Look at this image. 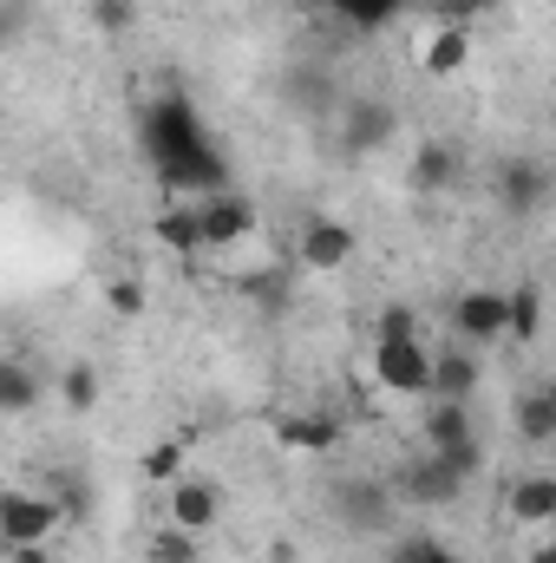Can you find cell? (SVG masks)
I'll return each mask as SVG.
<instances>
[{
	"label": "cell",
	"mask_w": 556,
	"mask_h": 563,
	"mask_svg": "<svg viewBox=\"0 0 556 563\" xmlns=\"http://www.w3.org/2000/svg\"><path fill=\"white\" fill-rule=\"evenodd\" d=\"M511 426L524 445H556V380H537L511 400Z\"/></svg>",
	"instance_id": "cell-16"
},
{
	"label": "cell",
	"mask_w": 556,
	"mask_h": 563,
	"mask_svg": "<svg viewBox=\"0 0 556 563\" xmlns=\"http://www.w3.org/2000/svg\"><path fill=\"white\" fill-rule=\"evenodd\" d=\"M407 334H419V314H413V308H407V301L380 308V321H374V341H407Z\"/></svg>",
	"instance_id": "cell-28"
},
{
	"label": "cell",
	"mask_w": 556,
	"mask_h": 563,
	"mask_svg": "<svg viewBox=\"0 0 556 563\" xmlns=\"http://www.w3.org/2000/svg\"><path fill=\"white\" fill-rule=\"evenodd\" d=\"M53 387H59V400H66L73 413H92V407H99V367H92V361H73Z\"/></svg>",
	"instance_id": "cell-22"
},
{
	"label": "cell",
	"mask_w": 556,
	"mask_h": 563,
	"mask_svg": "<svg viewBox=\"0 0 556 563\" xmlns=\"http://www.w3.org/2000/svg\"><path fill=\"white\" fill-rule=\"evenodd\" d=\"M164 505H170V525H177V531L203 538V531H216V518H223V485H216V478H177V485H164Z\"/></svg>",
	"instance_id": "cell-12"
},
{
	"label": "cell",
	"mask_w": 556,
	"mask_h": 563,
	"mask_svg": "<svg viewBox=\"0 0 556 563\" xmlns=\"http://www.w3.org/2000/svg\"><path fill=\"white\" fill-rule=\"evenodd\" d=\"M66 505L53 492H7L0 498V544L7 551H33V544H53Z\"/></svg>",
	"instance_id": "cell-3"
},
{
	"label": "cell",
	"mask_w": 556,
	"mask_h": 563,
	"mask_svg": "<svg viewBox=\"0 0 556 563\" xmlns=\"http://www.w3.org/2000/svg\"><path fill=\"white\" fill-rule=\"evenodd\" d=\"M33 400H40V374L26 361H0V407L7 413H26Z\"/></svg>",
	"instance_id": "cell-21"
},
{
	"label": "cell",
	"mask_w": 556,
	"mask_h": 563,
	"mask_svg": "<svg viewBox=\"0 0 556 563\" xmlns=\"http://www.w3.org/2000/svg\"><path fill=\"white\" fill-rule=\"evenodd\" d=\"M144 151H151V164H157V184L164 190H197V197H210V190H230V164H223V151L203 139V125H197V112L170 92V99H157L151 112H144Z\"/></svg>",
	"instance_id": "cell-1"
},
{
	"label": "cell",
	"mask_w": 556,
	"mask_h": 563,
	"mask_svg": "<svg viewBox=\"0 0 556 563\" xmlns=\"http://www.w3.org/2000/svg\"><path fill=\"white\" fill-rule=\"evenodd\" d=\"M197 223H203V250H236L256 230V203L243 190H210L197 197Z\"/></svg>",
	"instance_id": "cell-11"
},
{
	"label": "cell",
	"mask_w": 556,
	"mask_h": 563,
	"mask_svg": "<svg viewBox=\"0 0 556 563\" xmlns=\"http://www.w3.org/2000/svg\"><path fill=\"white\" fill-rule=\"evenodd\" d=\"M294 263H301L308 276H341V269L354 263V230H347L341 217H308L301 236H294Z\"/></svg>",
	"instance_id": "cell-8"
},
{
	"label": "cell",
	"mask_w": 556,
	"mask_h": 563,
	"mask_svg": "<svg viewBox=\"0 0 556 563\" xmlns=\"http://www.w3.org/2000/svg\"><path fill=\"white\" fill-rule=\"evenodd\" d=\"M151 236H157L170 256H197V250H203V223H197V203H164V210H157V223H151Z\"/></svg>",
	"instance_id": "cell-18"
},
{
	"label": "cell",
	"mask_w": 556,
	"mask_h": 563,
	"mask_svg": "<svg viewBox=\"0 0 556 563\" xmlns=\"http://www.w3.org/2000/svg\"><path fill=\"white\" fill-rule=\"evenodd\" d=\"M92 20H99V33H132L138 26V0H92Z\"/></svg>",
	"instance_id": "cell-27"
},
{
	"label": "cell",
	"mask_w": 556,
	"mask_h": 563,
	"mask_svg": "<svg viewBox=\"0 0 556 563\" xmlns=\"http://www.w3.org/2000/svg\"><path fill=\"white\" fill-rule=\"evenodd\" d=\"M465 66H471V26L432 20V33L419 40V73H425V79H458Z\"/></svg>",
	"instance_id": "cell-14"
},
{
	"label": "cell",
	"mask_w": 556,
	"mask_h": 563,
	"mask_svg": "<svg viewBox=\"0 0 556 563\" xmlns=\"http://www.w3.org/2000/svg\"><path fill=\"white\" fill-rule=\"evenodd\" d=\"M374 380L400 400H432V347L407 334V341H374Z\"/></svg>",
	"instance_id": "cell-4"
},
{
	"label": "cell",
	"mask_w": 556,
	"mask_h": 563,
	"mask_svg": "<svg viewBox=\"0 0 556 563\" xmlns=\"http://www.w3.org/2000/svg\"><path fill=\"white\" fill-rule=\"evenodd\" d=\"M393 132H400L393 99L374 92V99H347V106H341V151H347V157H374Z\"/></svg>",
	"instance_id": "cell-10"
},
{
	"label": "cell",
	"mask_w": 556,
	"mask_h": 563,
	"mask_svg": "<svg viewBox=\"0 0 556 563\" xmlns=\"http://www.w3.org/2000/svg\"><path fill=\"white\" fill-rule=\"evenodd\" d=\"M458 170H465V157H458V144H445V139H425L413 151V190L419 197H438V190H452L458 184Z\"/></svg>",
	"instance_id": "cell-17"
},
{
	"label": "cell",
	"mask_w": 556,
	"mask_h": 563,
	"mask_svg": "<svg viewBox=\"0 0 556 563\" xmlns=\"http://www.w3.org/2000/svg\"><path fill=\"white\" fill-rule=\"evenodd\" d=\"M452 334L471 341V347L511 341V295L504 288H465L458 308H452Z\"/></svg>",
	"instance_id": "cell-7"
},
{
	"label": "cell",
	"mask_w": 556,
	"mask_h": 563,
	"mask_svg": "<svg viewBox=\"0 0 556 563\" xmlns=\"http://www.w3.org/2000/svg\"><path fill=\"white\" fill-rule=\"evenodd\" d=\"M308 13H334V20H347V26H387V20H400L407 13V0H301Z\"/></svg>",
	"instance_id": "cell-20"
},
{
	"label": "cell",
	"mask_w": 556,
	"mask_h": 563,
	"mask_svg": "<svg viewBox=\"0 0 556 563\" xmlns=\"http://www.w3.org/2000/svg\"><path fill=\"white\" fill-rule=\"evenodd\" d=\"M327 505H334V518H341L354 538H380V531L393 525L400 492H387V485H374V478H341V485L327 492Z\"/></svg>",
	"instance_id": "cell-6"
},
{
	"label": "cell",
	"mask_w": 556,
	"mask_h": 563,
	"mask_svg": "<svg viewBox=\"0 0 556 563\" xmlns=\"http://www.w3.org/2000/svg\"><path fill=\"white\" fill-rule=\"evenodd\" d=\"M537 328H544V295L511 288V341H537Z\"/></svg>",
	"instance_id": "cell-24"
},
{
	"label": "cell",
	"mask_w": 556,
	"mask_h": 563,
	"mask_svg": "<svg viewBox=\"0 0 556 563\" xmlns=\"http://www.w3.org/2000/svg\"><path fill=\"white\" fill-rule=\"evenodd\" d=\"M105 301H112L119 314H144V288H138V282H112V288H105Z\"/></svg>",
	"instance_id": "cell-30"
},
{
	"label": "cell",
	"mask_w": 556,
	"mask_h": 563,
	"mask_svg": "<svg viewBox=\"0 0 556 563\" xmlns=\"http://www.w3.org/2000/svg\"><path fill=\"white\" fill-rule=\"evenodd\" d=\"M504 511H511V525H524V531H556V478L551 472H524V478H511Z\"/></svg>",
	"instance_id": "cell-13"
},
{
	"label": "cell",
	"mask_w": 556,
	"mask_h": 563,
	"mask_svg": "<svg viewBox=\"0 0 556 563\" xmlns=\"http://www.w3.org/2000/svg\"><path fill=\"white\" fill-rule=\"evenodd\" d=\"M491 7H498V0H432V13H438L445 26H471V20L491 13Z\"/></svg>",
	"instance_id": "cell-29"
},
{
	"label": "cell",
	"mask_w": 556,
	"mask_h": 563,
	"mask_svg": "<svg viewBox=\"0 0 556 563\" xmlns=\"http://www.w3.org/2000/svg\"><path fill=\"white\" fill-rule=\"evenodd\" d=\"M419 439H425V452L452 459L465 478L485 465V452H478V432H471V407H465V400H425V426H419Z\"/></svg>",
	"instance_id": "cell-2"
},
{
	"label": "cell",
	"mask_w": 556,
	"mask_h": 563,
	"mask_svg": "<svg viewBox=\"0 0 556 563\" xmlns=\"http://www.w3.org/2000/svg\"><path fill=\"white\" fill-rule=\"evenodd\" d=\"M551 190H556V177H551V164H537V157H504L498 177H491V197H498V210H504L511 223L537 217V210L551 203Z\"/></svg>",
	"instance_id": "cell-5"
},
{
	"label": "cell",
	"mask_w": 556,
	"mask_h": 563,
	"mask_svg": "<svg viewBox=\"0 0 556 563\" xmlns=\"http://www.w3.org/2000/svg\"><path fill=\"white\" fill-rule=\"evenodd\" d=\"M276 439L288 452H334L341 445V420L334 413H294V420H276Z\"/></svg>",
	"instance_id": "cell-19"
},
{
	"label": "cell",
	"mask_w": 556,
	"mask_h": 563,
	"mask_svg": "<svg viewBox=\"0 0 556 563\" xmlns=\"http://www.w3.org/2000/svg\"><path fill=\"white\" fill-rule=\"evenodd\" d=\"M288 92H294V106H308V112H327V73H321V66H301Z\"/></svg>",
	"instance_id": "cell-26"
},
{
	"label": "cell",
	"mask_w": 556,
	"mask_h": 563,
	"mask_svg": "<svg viewBox=\"0 0 556 563\" xmlns=\"http://www.w3.org/2000/svg\"><path fill=\"white\" fill-rule=\"evenodd\" d=\"M144 563H203V551H197V538H190V531L164 525V531L151 538V551H144Z\"/></svg>",
	"instance_id": "cell-23"
},
{
	"label": "cell",
	"mask_w": 556,
	"mask_h": 563,
	"mask_svg": "<svg viewBox=\"0 0 556 563\" xmlns=\"http://www.w3.org/2000/svg\"><path fill=\"white\" fill-rule=\"evenodd\" d=\"M458 492H465V472H458L452 459L425 452V445H419L413 459H407V472H400V498H407V505H425V511L458 505Z\"/></svg>",
	"instance_id": "cell-9"
},
{
	"label": "cell",
	"mask_w": 556,
	"mask_h": 563,
	"mask_svg": "<svg viewBox=\"0 0 556 563\" xmlns=\"http://www.w3.org/2000/svg\"><path fill=\"white\" fill-rule=\"evenodd\" d=\"M478 380H485V361L471 354V341H458V347L432 354V400H465V407H471Z\"/></svg>",
	"instance_id": "cell-15"
},
{
	"label": "cell",
	"mask_w": 556,
	"mask_h": 563,
	"mask_svg": "<svg viewBox=\"0 0 556 563\" xmlns=\"http://www.w3.org/2000/svg\"><path fill=\"white\" fill-rule=\"evenodd\" d=\"M518 563H556V538H551V544H531Z\"/></svg>",
	"instance_id": "cell-33"
},
{
	"label": "cell",
	"mask_w": 556,
	"mask_h": 563,
	"mask_svg": "<svg viewBox=\"0 0 556 563\" xmlns=\"http://www.w3.org/2000/svg\"><path fill=\"white\" fill-rule=\"evenodd\" d=\"M249 295H256V301H281V276H256L249 282Z\"/></svg>",
	"instance_id": "cell-32"
},
{
	"label": "cell",
	"mask_w": 556,
	"mask_h": 563,
	"mask_svg": "<svg viewBox=\"0 0 556 563\" xmlns=\"http://www.w3.org/2000/svg\"><path fill=\"white\" fill-rule=\"evenodd\" d=\"M177 465H184V439H164V445L144 452V478H151V485H177V478H184Z\"/></svg>",
	"instance_id": "cell-25"
},
{
	"label": "cell",
	"mask_w": 556,
	"mask_h": 563,
	"mask_svg": "<svg viewBox=\"0 0 556 563\" xmlns=\"http://www.w3.org/2000/svg\"><path fill=\"white\" fill-rule=\"evenodd\" d=\"M400 563H452V558H445L438 544H407V551H400Z\"/></svg>",
	"instance_id": "cell-31"
},
{
	"label": "cell",
	"mask_w": 556,
	"mask_h": 563,
	"mask_svg": "<svg viewBox=\"0 0 556 563\" xmlns=\"http://www.w3.org/2000/svg\"><path fill=\"white\" fill-rule=\"evenodd\" d=\"M7 558H13V563H53V558H46V544H33V551H7Z\"/></svg>",
	"instance_id": "cell-34"
}]
</instances>
